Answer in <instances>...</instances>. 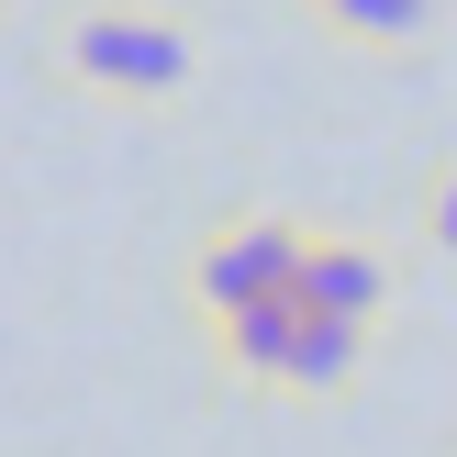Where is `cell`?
<instances>
[{
  "label": "cell",
  "mask_w": 457,
  "mask_h": 457,
  "mask_svg": "<svg viewBox=\"0 0 457 457\" xmlns=\"http://www.w3.org/2000/svg\"><path fill=\"white\" fill-rule=\"evenodd\" d=\"M56 67L89 89V101H179L201 67V34L156 0H89L56 34Z\"/></svg>",
  "instance_id": "obj_1"
},
{
  "label": "cell",
  "mask_w": 457,
  "mask_h": 457,
  "mask_svg": "<svg viewBox=\"0 0 457 457\" xmlns=\"http://www.w3.org/2000/svg\"><path fill=\"white\" fill-rule=\"evenodd\" d=\"M302 257H312V223L290 212H223L212 235L190 245V312H245V302H290L302 290Z\"/></svg>",
  "instance_id": "obj_2"
},
{
  "label": "cell",
  "mask_w": 457,
  "mask_h": 457,
  "mask_svg": "<svg viewBox=\"0 0 457 457\" xmlns=\"http://www.w3.org/2000/svg\"><path fill=\"white\" fill-rule=\"evenodd\" d=\"M290 335H302V290H290V302L212 312V324H201V346H212V369L235 379V391H279V379H290Z\"/></svg>",
  "instance_id": "obj_3"
},
{
  "label": "cell",
  "mask_w": 457,
  "mask_h": 457,
  "mask_svg": "<svg viewBox=\"0 0 457 457\" xmlns=\"http://www.w3.org/2000/svg\"><path fill=\"white\" fill-rule=\"evenodd\" d=\"M302 302H312V312H346V324L379 335V312H391V257H379L369 235H312V257H302Z\"/></svg>",
  "instance_id": "obj_4"
},
{
  "label": "cell",
  "mask_w": 457,
  "mask_h": 457,
  "mask_svg": "<svg viewBox=\"0 0 457 457\" xmlns=\"http://www.w3.org/2000/svg\"><path fill=\"white\" fill-rule=\"evenodd\" d=\"M357 369H369V324H346V312H312V302H302V335H290V379H279V402H335V391H357Z\"/></svg>",
  "instance_id": "obj_5"
},
{
  "label": "cell",
  "mask_w": 457,
  "mask_h": 457,
  "mask_svg": "<svg viewBox=\"0 0 457 457\" xmlns=\"http://www.w3.org/2000/svg\"><path fill=\"white\" fill-rule=\"evenodd\" d=\"M312 34L346 45V56H413L424 34H436V0H302Z\"/></svg>",
  "instance_id": "obj_6"
},
{
  "label": "cell",
  "mask_w": 457,
  "mask_h": 457,
  "mask_svg": "<svg viewBox=\"0 0 457 457\" xmlns=\"http://www.w3.org/2000/svg\"><path fill=\"white\" fill-rule=\"evenodd\" d=\"M413 235H424V257H446L457 268V156L436 179H424V201H413Z\"/></svg>",
  "instance_id": "obj_7"
},
{
  "label": "cell",
  "mask_w": 457,
  "mask_h": 457,
  "mask_svg": "<svg viewBox=\"0 0 457 457\" xmlns=\"http://www.w3.org/2000/svg\"><path fill=\"white\" fill-rule=\"evenodd\" d=\"M0 12H12V0H0Z\"/></svg>",
  "instance_id": "obj_8"
}]
</instances>
